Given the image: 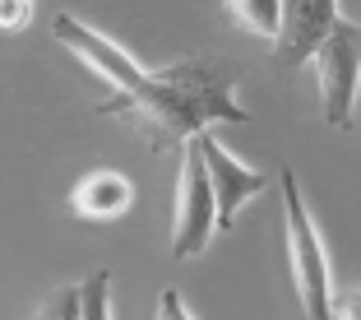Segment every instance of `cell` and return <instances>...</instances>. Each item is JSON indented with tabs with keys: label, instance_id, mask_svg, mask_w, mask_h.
Wrapping results in <instances>:
<instances>
[{
	"label": "cell",
	"instance_id": "12",
	"mask_svg": "<svg viewBox=\"0 0 361 320\" xmlns=\"http://www.w3.org/2000/svg\"><path fill=\"white\" fill-rule=\"evenodd\" d=\"M158 320H195L190 307H185V297H180L176 288H162L158 292Z\"/></svg>",
	"mask_w": 361,
	"mask_h": 320
},
{
	"label": "cell",
	"instance_id": "9",
	"mask_svg": "<svg viewBox=\"0 0 361 320\" xmlns=\"http://www.w3.org/2000/svg\"><path fill=\"white\" fill-rule=\"evenodd\" d=\"M79 320H111V269H93L79 283Z\"/></svg>",
	"mask_w": 361,
	"mask_h": 320
},
{
	"label": "cell",
	"instance_id": "4",
	"mask_svg": "<svg viewBox=\"0 0 361 320\" xmlns=\"http://www.w3.org/2000/svg\"><path fill=\"white\" fill-rule=\"evenodd\" d=\"M218 232V209H213V186L204 172L195 135L185 139L180 153V177H176V213H171V260H195Z\"/></svg>",
	"mask_w": 361,
	"mask_h": 320
},
{
	"label": "cell",
	"instance_id": "1",
	"mask_svg": "<svg viewBox=\"0 0 361 320\" xmlns=\"http://www.w3.org/2000/svg\"><path fill=\"white\" fill-rule=\"evenodd\" d=\"M102 112H116L135 126V135H144L153 153L185 144L190 135L209 126H250V112L236 102L232 75L213 61H180L171 70H144L126 93H111V102H102Z\"/></svg>",
	"mask_w": 361,
	"mask_h": 320
},
{
	"label": "cell",
	"instance_id": "7",
	"mask_svg": "<svg viewBox=\"0 0 361 320\" xmlns=\"http://www.w3.org/2000/svg\"><path fill=\"white\" fill-rule=\"evenodd\" d=\"M135 200V186L121 177V172H88L84 182L75 186L70 204H75L79 218H93V223H106V218H121Z\"/></svg>",
	"mask_w": 361,
	"mask_h": 320
},
{
	"label": "cell",
	"instance_id": "2",
	"mask_svg": "<svg viewBox=\"0 0 361 320\" xmlns=\"http://www.w3.org/2000/svg\"><path fill=\"white\" fill-rule=\"evenodd\" d=\"M283 186V223H287V260H292V283L306 320H329V302H334V278H329V260H324V242L315 232L306 200H301L297 172L283 167L278 172Z\"/></svg>",
	"mask_w": 361,
	"mask_h": 320
},
{
	"label": "cell",
	"instance_id": "6",
	"mask_svg": "<svg viewBox=\"0 0 361 320\" xmlns=\"http://www.w3.org/2000/svg\"><path fill=\"white\" fill-rule=\"evenodd\" d=\"M338 19V0H283V19H278L274 37V61L283 70H297L315 56V47L324 42V32Z\"/></svg>",
	"mask_w": 361,
	"mask_h": 320
},
{
	"label": "cell",
	"instance_id": "13",
	"mask_svg": "<svg viewBox=\"0 0 361 320\" xmlns=\"http://www.w3.org/2000/svg\"><path fill=\"white\" fill-rule=\"evenodd\" d=\"M32 14V0H0V28H23Z\"/></svg>",
	"mask_w": 361,
	"mask_h": 320
},
{
	"label": "cell",
	"instance_id": "10",
	"mask_svg": "<svg viewBox=\"0 0 361 320\" xmlns=\"http://www.w3.org/2000/svg\"><path fill=\"white\" fill-rule=\"evenodd\" d=\"M32 320H79V288H56Z\"/></svg>",
	"mask_w": 361,
	"mask_h": 320
},
{
	"label": "cell",
	"instance_id": "8",
	"mask_svg": "<svg viewBox=\"0 0 361 320\" xmlns=\"http://www.w3.org/2000/svg\"><path fill=\"white\" fill-rule=\"evenodd\" d=\"M227 14L255 37H278V19H283V0H227Z\"/></svg>",
	"mask_w": 361,
	"mask_h": 320
},
{
	"label": "cell",
	"instance_id": "11",
	"mask_svg": "<svg viewBox=\"0 0 361 320\" xmlns=\"http://www.w3.org/2000/svg\"><path fill=\"white\" fill-rule=\"evenodd\" d=\"M329 320H361V288L334 292V302H329Z\"/></svg>",
	"mask_w": 361,
	"mask_h": 320
},
{
	"label": "cell",
	"instance_id": "3",
	"mask_svg": "<svg viewBox=\"0 0 361 320\" xmlns=\"http://www.w3.org/2000/svg\"><path fill=\"white\" fill-rule=\"evenodd\" d=\"M315 75H319V107L334 130L352 126V107L361 93V23L334 19L324 42L315 47Z\"/></svg>",
	"mask_w": 361,
	"mask_h": 320
},
{
	"label": "cell",
	"instance_id": "5",
	"mask_svg": "<svg viewBox=\"0 0 361 320\" xmlns=\"http://www.w3.org/2000/svg\"><path fill=\"white\" fill-rule=\"evenodd\" d=\"M195 144H200L204 172H209V186H213L218 232H227V227L236 223V213H241L250 200H259V195H264L269 177H264V172H255V167H245V162H236L232 153H227L223 144L209 135V130H200V135H195Z\"/></svg>",
	"mask_w": 361,
	"mask_h": 320
}]
</instances>
